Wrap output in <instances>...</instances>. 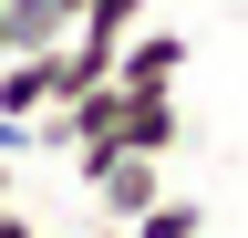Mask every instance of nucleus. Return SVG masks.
Here are the masks:
<instances>
[{"label": "nucleus", "mask_w": 248, "mask_h": 238, "mask_svg": "<svg viewBox=\"0 0 248 238\" xmlns=\"http://www.w3.org/2000/svg\"><path fill=\"white\" fill-rule=\"evenodd\" d=\"M0 63H11V32H0Z\"/></svg>", "instance_id": "9d476101"}, {"label": "nucleus", "mask_w": 248, "mask_h": 238, "mask_svg": "<svg viewBox=\"0 0 248 238\" xmlns=\"http://www.w3.org/2000/svg\"><path fill=\"white\" fill-rule=\"evenodd\" d=\"M176 145H186L176 94H124V156H166V166H176Z\"/></svg>", "instance_id": "7ed1b4c3"}, {"label": "nucleus", "mask_w": 248, "mask_h": 238, "mask_svg": "<svg viewBox=\"0 0 248 238\" xmlns=\"http://www.w3.org/2000/svg\"><path fill=\"white\" fill-rule=\"evenodd\" d=\"M0 32H11V52H52V42H73V21L52 0H0Z\"/></svg>", "instance_id": "20e7f679"}, {"label": "nucleus", "mask_w": 248, "mask_h": 238, "mask_svg": "<svg viewBox=\"0 0 248 238\" xmlns=\"http://www.w3.org/2000/svg\"><path fill=\"white\" fill-rule=\"evenodd\" d=\"M52 11H62V21H83V11H93V0H52Z\"/></svg>", "instance_id": "1a4fd4ad"}, {"label": "nucleus", "mask_w": 248, "mask_h": 238, "mask_svg": "<svg viewBox=\"0 0 248 238\" xmlns=\"http://www.w3.org/2000/svg\"><path fill=\"white\" fill-rule=\"evenodd\" d=\"M176 73H186V32H166V21H145L114 52V94H176Z\"/></svg>", "instance_id": "f03ea898"}, {"label": "nucleus", "mask_w": 248, "mask_h": 238, "mask_svg": "<svg viewBox=\"0 0 248 238\" xmlns=\"http://www.w3.org/2000/svg\"><path fill=\"white\" fill-rule=\"evenodd\" d=\"M21 197V156H0V207H11Z\"/></svg>", "instance_id": "6e6552de"}, {"label": "nucleus", "mask_w": 248, "mask_h": 238, "mask_svg": "<svg viewBox=\"0 0 248 238\" xmlns=\"http://www.w3.org/2000/svg\"><path fill=\"white\" fill-rule=\"evenodd\" d=\"M197 228H207V207H197V197H176V187L135 218V238H197Z\"/></svg>", "instance_id": "423d86ee"}, {"label": "nucleus", "mask_w": 248, "mask_h": 238, "mask_svg": "<svg viewBox=\"0 0 248 238\" xmlns=\"http://www.w3.org/2000/svg\"><path fill=\"white\" fill-rule=\"evenodd\" d=\"M145 11H155V0H93V11L73 21V32H83V42H104V52H124V42L145 32Z\"/></svg>", "instance_id": "39448f33"}, {"label": "nucleus", "mask_w": 248, "mask_h": 238, "mask_svg": "<svg viewBox=\"0 0 248 238\" xmlns=\"http://www.w3.org/2000/svg\"><path fill=\"white\" fill-rule=\"evenodd\" d=\"M0 238H42V228H31V207H21V197L0 207Z\"/></svg>", "instance_id": "0eeeda50"}, {"label": "nucleus", "mask_w": 248, "mask_h": 238, "mask_svg": "<svg viewBox=\"0 0 248 238\" xmlns=\"http://www.w3.org/2000/svg\"><path fill=\"white\" fill-rule=\"evenodd\" d=\"M83 187H93V207H104L114 228H135L145 207L176 187V166H166V156H104V166H83Z\"/></svg>", "instance_id": "f257e3e1"}]
</instances>
